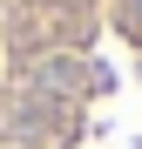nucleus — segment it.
Returning <instances> with one entry per match:
<instances>
[{
  "label": "nucleus",
  "mask_w": 142,
  "mask_h": 149,
  "mask_svg": "<svg viewBox=\"0 0 142 149\" xmlns=\"http://www.w3.org/2000/svg\"><path fill=\"white\" fill-rule=\"evenodd\" d=\"M81 61L75 54H47V61H34V88L41 95H81Z\"/></svg>",
  "instance_id": "f257e3e1"
}]
</instances>
